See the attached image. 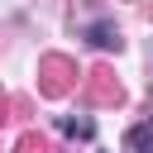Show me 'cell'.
Masks as SVG:
<instances>
[{
    "instance_id": "cell-1",
    "label": "cell",
    "mask_w": 153,
    "mask_h": 153,
    "mask_svg": "<svg viewBox=\"0 0 153 153\" xmlns=\"http://www.w3.org/2000/svg\"><path fill=\"white\" fill-rule=\"evenodd\" d=\"M91 43H96V48H120V33H115L110 24H91Z\"/></svg>"
}]
</instances>
